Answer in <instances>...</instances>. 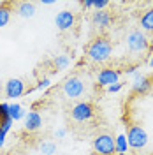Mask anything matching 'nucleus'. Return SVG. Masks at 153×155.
<instances>
[{
	"label": "nucleus",
	"mask_w": 153,
	"mask_h": 155,
	"mask_svg": "<svg viewBox=\"0 0 153 155\" xmlns=\"http://www.w3.org/2000/svg\"><path fill=\"white\" fill-rule=\"evenodd\" d=\"M113 42L109 41L107 37L100 35V37L93 39L88 48H86V57L90 62L93 64H106L109 58L113 57Z\"/></svg>",
	"instance_id": "1"
},
{
	"label": "nucleus",
	"mask_w": 153,
	"mask_h": 155,
	"mask_svg": "<svg viewBox=\"0 0 153 155\" xmlns=\"http://www.w3.org/2000/svg\"><path fill=\"white\" fill-rule=\"evenodd\" d=\"M125 137H127L129 148H132V150H143V148L148 146V141H150L148 132L144 130V127L137 125V124H130L129 125Z\"/></svg>",
	"instance_id": "2"
},
{
	"label": "nucleus",
	"mask_w": 153,
	"mask_h": 155,
	"mask_svg": "<svg viewBox=\"0 0 153 155\" xmlns=\"http://www.w3.org/2000/svg\"><path fill=\"white\" fill-rule=\"evenodd\" d=\"M125 44H127V48H129L130 53H144V51H148V48H150V41L146 37V34L139 28L130 30L127 34Z\"/></svg>",
	"instance_id": "3"
},
{
	"label": "nucleus",
	"mask_w": 153,
	"mask_h": 155,
	"mask_svg": "<svg viewBox=\"0 0 153 155\" xmlns=\"http://www.w3.org/2000/svg\"><path fill=\"white\" fill-rule=\"evenodd\" d=\"M95 116V109L93 106L90 104V102H85V101H81V102H76L72 109H70V118L77 122V124H85V122H90L92 118Z\"/></svg>",
	"instance_id": "4"
},
{
	"label": "nucleus",
	"mask_w": 153,
	"mask_h": 155,
	"mask_svg": "<svg viewBox=\"0 0 153 155\" xmlns=\"http://www.w3.org/2000/svg\"><path fill=\"white\" fill-rule=\"evenodd\" d=\"M62 92L67 99H79L85 94V83L79 76H70L63 81L62 85Z\"/></svg>",
	"instance_id": "5"
},
{
	"label": "nucleus",
	"mask_w": 153,
	"mask_h": 155,
	"mask_svg": "<svg viewBox=\"0 0 153 155\" xmlns=\"http://www.w3.org/2000/svg\"><path fill=\"white\" fill-rule=\"evenodd\" d=\"M93 150H95L97 155H115L116 150H115V137L111 134H99L95 136L93 139Z\"/></svg>",
	"instance_id": "6"
},
{
	"label": "nucleus",
	"mask_w": 153,
	"mask_h": 155,
	"mask_svg": "<svg viewBox=\"0 0 153 155\" xmlns=\"http://www.w3.org/2000/svg\"><path fill=\"white\" fill-rule=\"evenodd\" d=\"M120 78H122V71L118 69H113V67H104L99 71L97 74V85L99 87H111L115 83H120Z\"/></svg>",
	"instance_id": "7"
},
{
	"label": "nucleus",
	"mask_w": 153,
	"mask_h": 155,
	"mask_svg": "<svg viewBox=\"0 0 153 155\" xmlns=\"http://www.w3.org/2000/svg\"><path fill=\"white\" fill-rule=\"evenodd\" d=\"M4 92H5V97L7 99H18L21 97L25 92H27V85H25V81L23 79H19V78H11L7 79V83H5V87H4Z\"/></svg>",
	"instance_id": "8"
},
{
	"label": "nucleus",
	"mask_w": 153,
	"mask_h": 155,
	"mask_svg": "<svg viewBox=\"0 0 153 155\" xmlns=\"http://www.w3.org/2000/svg\"><path fill=\"white\" fill-rule=\"evenodd\" d=\"M74 23H76V14H74L72 11H69V9L58 11L57 16H55V25H57V28L60 30V32L72 30Z\"/></svg>",
	"instance_id": "9"
},
{
	"label": "nucleus",
	"mask_w": 153,
	"mask_h": 155,
	"mask_svg": "<svg viewBox=\"0 0 153 155\" xmlns=\"http://www.w3.org/2000/svg\"><path fill=\"white\" fill-rule=\"evenodd\" d=\"M153 83L151 79L143 74V72H137L135 76H132V90H134L135 94H139V95H144V94H148L150 90H151Z\"/></svg>",
	"instance_id": "10"
},
{
	"label": "nucleus",
	"mask_w": 153,
	"mask_h": 155,
	"mask_svg": "<svg viewBox=\"0 0 153 155\" xmlns=\"http://www.w3.org/2000/svg\"><path fill=\"white\" fill-rule=\"evenodd\" d=\"M25 130L27 132H37L39 129L42 127V116L39 111H28L27 115H25Z\"/></svg>",
	"instance_id": "11"
},
{
	"label": "nucleus",
	"mask_w": 153,
	"mask_h": 155,
	"mask_svg": "<svg viewBox=\"0 0 153 155\" xmlns=\"http://www.w3.org/2000/svg\"><path fill=\"white\" fill-rule=\"evenodd\" d=\"M92 23H93V27H97L99 30H106V28L111 27L113 16H111L107 11H95L93 16H92Z\"/></svg>",
	"instance_id": "12"
},
{
	"label": "nucleus",
	"mask_w": 153,
	"mask_h": 155,
	"mask_svg": "<svg viewBox=\"0 0 153 155\" xmlns=\"http://www.w3.org/2000/svg\"><path fill=\"white\" fill-rule=\"evenodd\" d=\"M35 12H37V9H35L34 2H18L16 4V14H18L19 18L30 19L35 16Z\"/></svg>",
	"instance_id": "13"
},
{
	"label": "nucleus",
	"mask_w": 153,
	"mask_h": 155,
	"mask_svg": "<svg viewBox=\"0 0 153 155\" xmlns=\"http://www.w3.org/2000/svg\"><path fill=\"white\" fill-rule=\"evenodd\" d=\"M139 27H141L143 32H153V7H148V9L141 14Z\"/></svg>",
	"instance_id": "14"
},
{
	"label": "nucleus",
	"mask_w": 153,
	"mask_h": 155,
	"mask_svg": "<svg viewBox=\"0 0 153 155\" xmlns=\"http://www.w3.org/2000/svg\"><path fill=\"white\" fill-rule=\"evenodd\" d=\"M25 115H27V111H25V107L21 106V104H18V102L9 104V116H11L12 122H19V120H23Z\"/></svg>",
	"instance_id": "15"
},
{
	"label": "nucleus",
	"mask_w": 153,
	"mask_h": 155,
	"mask_svg": "<svg viewBox=\"0 0 153 155\" xmlns=\"http://www.w3.org/2000/svg\"><path fill=\"white\" fill-rule=\"evenodd\" d=\"M11 16H12V9L9 4H0V28L9 25Z\"/></svg>",
	"instance_id": "16"
},
{
	"label": "nucleus",
	"mask_w": 153,
	"mask_h": 155,
	"mask_svg": "<svg viewBox=\"0 0 153 155\" xmlns=\"http://www.w3.org/2000/svg\"><path fill=\"white\" fill-rule=\"evenodd\" d=\"M53 65H55L57 71H65V69H69V65H70V58H69V55H65V53L57 55L55 60H53Z\"/></svg>",
	"instance_id": "17"
},
{
	"label": "nucleus",
	"mask_w": 153,
	"mask_h": 155,
	"mask_svg": "<svg viewBox=\"0 0 153 155\" xmlns=\"http://www.w3.org/2000/svg\"><path fill=\"white\" fill-rule=\"evenodd\" d=\"M115 150H116V153H127V150H129V143H127L125 134H118L115 137Z\"/></svg>",
	"instance_id": "18"
},
{
	"label": "nucleus",
	"mask_w": 153,
	"mask_h": 155,
	"mask_svg": "<svg viewBox=\"0 0 153 155\" xmlns=\"http://www.w3.org/2000/svg\"><path fill=\"white\" fill-rule=\"evenodd\" d=\"M39 152L42 155H55L57 153V143H53V141H42L39 145Z\"/></svg>",
	"instance_id": "19"
},
{
	"label": "nucleus",
	"mask_w": 153,
	"mask_h": 155,
	"mask_svg": "<svg viewBox=\"0 0 153 155\" xmlns=\"http://www.w3.org/2000/svg\"><path fill=\"white\" fill-rule=\"evenodd\" d=\"M49 87H51V79H49V78H42V79H39V83H37V87H35V90L42 92V90H48Z\"/></svg>",
	"instance_id": "20"
},
{
	"label": "nucleus",
	"mask_w": 153,
	"mask_h": 155,
	"mask_svg": "<svg viewBox=\"0 0 153 155\" xmlns=\"http://www.w3.org/2000/svg\"><path fill=\"white\" fill-rule=\"evenodd\" d=\"M11 118L9 116V104L7 102H0V120Z\"/></svg>",
	"instance_id": "21"
},
{
	"label": "nucleus",
	"mask_w": 153,
	"mask_h": 155,
	"mask_svg": "<svg viewBox=\"0 0 153 155\" xmlns=\"http://www.w3.org/2000/svg\"><path fill=\"white\" fill-rule=\"evenodd\" d=\"M107 7H109L107 0H93V9L95 11H106Z\"/></svg>",
	"instance_id": "22"
},
{
	"label": "nucleus",
	"mask_w": 153,
	"mask_h": 155,
	"mask_svg": "<svg viewBox=\"0 0 153 155\" xmlns=\"http://www.w3.org/2000/svg\"><path fill=\"white\" fill-rule=\"evenodd\" d=\"M12 124H14V122H12L11 118H5V120H0V129H2L4 132H9V130H11V127H12Z\"/></svg>",
	"instance_id": "23"
},
{
	"label": "nucleus",
	"mask_w": 153,
	"mask_h": 155,
	"mask_svg": "<svg viewBox=\"0 0 153 155\" xmlns=\"http://www.w3.org/2000/svg\"><path fill=\"white\" fill-rule=\"evenodd\" d=\"M122 88H123V83H115V85H111V87L106 88V92H107V94H118Z\"/></svg>",
	"instance_id": "24"
},
{
	"label": "nucleus",
	"mask_w": 153,
	"mask_h": 155,
	"mask_svg": "<svg viewBox=\"0 0 153 155\" xmlns=\"http://www.w3.org/2000/svg\"><path fill=\"white\" fill-rule=\"evenodd\" d=\"M137 69H139L137 65H130V67H127V69H125V74H127V76H135V74L139 72Z\"/></svg>",
	"instance_id": "25"
},
{
	"label": "nucleus",
	"mask_w": 153,
	"mask_h": 155,
	"mask_svg": "<svg viewBox=\"0 0 153 155\" xmlns=\"http://www.w3.org/2000/svg\"><path fill=\"white\" fill-rule=\"evenodd\" d=\"M55 136H57L58 139H62V137L67 136V130H65V129H57V130H55Z\"/></svg>",
	"instance_id": "26"
},
{
	"label": "nucleus",
	"mask_w": 153,
	"mask_h": 155,
	"mask_svg": "<svg viewBox=\"0 0 153 155\" xmlns=\"http://www.w3.org/2000/svg\"><path fill=\"white\" fill-rule=\"evenodd\" d=\"M5 137H7V132H4V130L0 129V150L4 148V145H5Z\"/></svg>",
	"instance_id": "27"
},
{
	"label": "nucleus",
	"mask_w": 153,
	"mask_h": 155,
	"mask_svg": "<svg viewBox=\"0 0 153 155\" xmlns=\"http://www.w3.org/2000/svg\"><path fill=\"white\" fill-rule=\"evenodd\" d=\"M81 5L85 9H93V0H85V2H81Z\"/></svg>",
	"instance_id": "28"
},
{
	"label": "nucleus",
	"mask_w": 153,
	"mask_h": 155,
	"mask_svg": "<svg viewBox=\"0 0 153 155\" xmlns=\"http://www.w3.org/2000/svg\"><path fill=\"white\" fill-rule=\"evenodd\" d=\"M42 5H55V2H53V0H42Z\"/></svg>",
	"instance_id": "29"
},
{
	"label": "nucleus",
	"mask_w": 153,
	"mask_h": 155,
	"mask_svg": "<svg viewBox=\"0 0 153 155\" xmlns=\"http://www.w3.org/2000/svg\"><path fill=\"white\" fill-rule=\"evenodd\" d=\"M148 64H150V67H151V69H153V57H151V58H150V62H148Z\"/></svg>",
	"instance_id": "30"
},
{
	"label": "nucleus",
	"mask_w": 153,
	"mask_h": 155,
	"mask_svg": "<svg viewBox=\"0 0 153 155\" xmlns=\"http://www.w3.org/2000/svg\"><path fill=\"white\" fill-rule=\"evenodd\" d=\"M115 155H127V153H115Z\"/></svg>",
	"instance_id": "31"
}]
</instances>
